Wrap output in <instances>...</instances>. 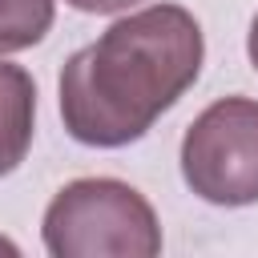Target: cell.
I'll list each match as a JSON object with an SVG mask.
<instances>
[{"label":"cell","instance_id":"cell-1","mask_svg":"<svg viewBox=\"0 0 258 258\" xmlns=\"http://www.w3.org/2000/svg\"><path fill=\"white\" fill-rule=\"evenodd\" d=\"M202 28L177 4H149L109 24L60 73L64 129L85 145H129L177 105L202 73Z\"/></svg>","mask_w":258,"mask_h":258},{"label":"cell","instance_id":"cell-2","mask_svg":"<svg viewBox=\"0 0 258 258\" xmlns=\"http://www.w3.org/2000/svg\"><path fill=\"white\" fill-rule=\"evenodd\" d=\"M44 246L56 258H153L161 250V226L133 185L81 177L48 202Z\"/></svg>","mask_w":258,"mask_h":258},{"label":"cell","instance_id":"cell-3","mask_svg":"<svg viewBox=\"0 0 258 258\" xmlns=\"http://www.w3.org/2000/svg\"><path fill=\"white\" fill-rule=\"evenodd\" d=\"M181 177L210 206L258 202V101H214L181 137Z\"/></svg>","mask_w":258,"mask_h":258},{"label":"cell","instance_id":"cell-4","mask_svg":"<svg viewBox=\"0 0 258 258\" xmlns=\"http://www.w3.org/2000/svg\"><path fill=\"white\" fill-rule=\"evenodd\" d=\"M36 85L20 64L0 60V177L12 173L32 145Z\"/></svg>","mask_w":258,"mask_h":258},{"label":"cell","instance_id":"cell-5","mask_svg":"<svg viewBox=\"0 0 258 258\" xmlns=\"http://www.w3.org/2000/svg\"><path fill=\"white\" fill-rule=\"evenodd\" d=\"M52 28V0H0V52H20Z\"/></svg>","mask_w":258,"mask_h":258},{"label":"cell","instance_id":"cell-6","mask_svg":"<svg viewBox=\"0 0 258 258\" xmlns=\"http://www.w3.org/2000/svg\"><path fill=\"white\" fill-rule=\"evenodd\" d=\"M64 4H73L81 12H125V8H133L141 0H64Z\"/></svg>","mask_w":258,"mask_h":258},{"label":"cell","instance_id":"cell-7","mask_svg":"<svg viewBox=\"0 0 258 258\" xmlns=\"http://www.w3.org/2000/svg\"><path fill=\"white\" fill-rule=\"evenodd\" d=\"M246 52H250V64L258 69V16H254V24H250V36H246Z\"/></svg>","mask_w":258,"mask_h":258},{"label":"cell","instance_id":"cell-8","mask_svg":"<svg viewBox=\"0 0 258 258\" xmlns=\"http://www.w3.org/2000/svg\"><path fill=\"white\" fill-rule=\"evenodd\" d=\"M0 250H4V254H16V246H12V242H4V238H0Z\"/></svg>","mask_w":258,"mask_h":258}]
</instances>
